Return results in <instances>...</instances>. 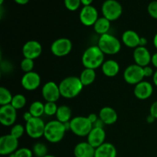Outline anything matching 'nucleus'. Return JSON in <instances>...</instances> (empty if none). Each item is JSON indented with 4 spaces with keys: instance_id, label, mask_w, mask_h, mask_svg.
I'll list each match as a JSON object with an SVG mask.
<instances>
[{
    "instance_id": "nucleus-1",
    "label": "nucleus",
    "mask_w": 157,
    "mask_h": 157,
    "mask_svg": "<svg viewBox=\"0 0 157 157\" xmlns=\"http://www.w3.org/2000/svg\"><path fill=\"white\" fill-rule=\"evenodd\" d=\"M81 61L84 68L95 69L101 67L104 64V54L98 45H93L87 48L84 52Z\"/></svg>"
},
{
    "instance_id": "nucleus-2",
    "label": "nucleus",
    "mask_w": 157,
    "mask_h": 157,
    "mask_svg": "<svg viewBox=\"0 0 157 157\" xmlns=\"http://www.w3.org/2000/svg\"><path fill=\"white\" fill-rule=\"evenodd\" d=\"M58 85L61 97L66 99L76 98L84 87L80 78L75 76H70L64 78Z\"/></svg>"
},
{
    "instance_id": "nucleus-3",
    "label": "nucleus",
    "mask_w": 157,
    "mask_h": 157,
    "mask_svg": "<svg viewBox=\"0 0 157 157\" xmlns=\"http://www.w3.org/2000/svg\"><path fill=\"white\" fill-rule=\"evenodd\" d=\"M66 131L67 129L64 124L57 120L51 121L46 124L44 136L48 142L57 144L62 140Z\"/></svg>"
},
{
    "instance_id": "nucleus-4",
    "label": "nucleus",
    "mask_w": 157,
    "mask_h": 157,
    "mask_svg": "<svg viewBox=\"0 0 157 157\" xmlns=\"http://www.w3.org/2000/svg\"><path fill=\"white\" fill-rule=\"evenodd\" d=\"M98 46L104 55H117L121 49V42L114 35L104 34L100 36Z\"/></svg>"
},
{
    "instance_id": "nucleus-5",
    "label": "nucleus",
    "mask_w": 157,
    "mask_h": 157,
    "mask_svg": "<svg viewBox=\"0 0 157 157\" xmlns=\"http://www.w3.org/2000/svg\"><path fill=\"white\" fill-rule=\"evenodd\" d=\"M92 128L93 124L90 123L87 117H75L70 121V130L74 134L80 137L87 136Z\"/></svg>"
},
{
    "instance_id": "nucleus-6",
    "label": "nucleus",
    "mask_w": 157,
    "mask_h": 157,
    "mask_svg": "<svg viewBox=\"0 0 157 157\" xmlns=\"http://www.w3.org/2000/svg\"><path fill=\"white\" fill-rule=\"evenodd\" d=\"M101 11L104 18L109 21H115L121 16L123 7L117 0H106L102 5Z\"/></svg>"
},
{
    "instance_id": "nucleus-7",
    "label": "nucleus",
    "mask_w": 157,
    "mask_h": 157,
    "mask_svg": "<svg viewBox=\"0 0 157 157\" xmlns=\"http://www.w3.org/2000/svg\"><path fill=\"white\" fill-rule=\"evenodd\" d=\"M46 124L41 117H32L25 124V132L29 137L38 139L44 136Z\"/></svg>"
},
{
    "instance_id": "nucleus-8",
    "label": "nucleus",
    "mask_w": 157,
    "mask_h": 157,
    "mask_svg": "<svg viewBox=\"0 0 157 157\" xmlns=\"http://www.w3.org/2000/svg\"><path fill=\"white\" fill-rule=\"evenodd\" d=\"M145 78L144 73V67L136 64L128 66L124 70V78L126 82L132 85H136L140 82L144 81Z\"/></svg>"
},
{
    "instance_id": "nucleus-9",
    "label": "nucleus",
    "mask_w": 157,
    "mask_h": 157,
    "mask_svg": "<svg viewBox=\"0 0 157 157\" xmlns=\"http://www.w3.org/2000/svg\"><path fill=\"white\" fill-rule=\"evenodd\" d=\"M72 50V42L67 38H60L52 42L51 45V52L55 56H67Z\"/></svg>"
},
{
    "instance_id": "nucleus-10",
    "label": "nucleus",
    "mask_w": 157,
    "mask_h": 157,
    "mask_svg": "<svg viewBox=\"0 0 157 157\" xmlns=\"http://www.w3.org/2000/svg\"><path fill=\"white\" fill-rule=\"evenodd\" d=\"M18 147V140L9 134L4 135L0 138V154L7 156L15 153Z\"/></svg>"
},
{
    "instance_id": "nucleus-11",
    "label": "nucleus",
    "mask_w": 157,
    "mask_h": 157,
    "mask_svg": "<svg viewBox=\"0 0 157 157\" xmlns=\"http://www.w3.org/2000/svg\"><path fill=\"white\" fill-rule=\"evenodd\" d=\"M41 94L46 102L56 103V101L61 96L59 85L54 81H48V82L45 83L43 85Z\"/></svg>"
},
{
    "instance_id": "nucleus-12",
    "label": "nucleus",
    "mask_w": 157,
    "mask_h": 157,
    "mask_svg": "<svg viewBox=\"0 0 157 157\" xmlns=\"http://www.w3.org/2000/svg\"><path fill=\"white\" fill-rule=\"evenodd\" d=\"M17 118V110L11 104L0 107V123L5 127H11Z\"/></svg>"
},
{
    "instance_id": "nucleus-13",
    "label": "nucleus",
    "mask_w": 157,
    "mask_h": 157,
    "mask_svg": "<svg viewBox=\"0 0 157 157\" xmlns=\"http://www.w3.org/2000/svg\"><path fill=\"white\" fill-rule=\"evenodd\" d=\"M80 21L84 25L94 26L98 19V12L95 7L92 6H84L80 12Z\"/></svg>"
},
{
    "instance_id": "nucleus-14",
    "label": "nucleus",
    "mask_w": 157,
    "mask_h": 157,
    "mask_svg": "<svg viewBox=\"0 0 157 157\" xmlns=\"http://www.w3.org/2000/svg\"><path fill=\"white\" fill-rule=\"evenodd\" d=\"M42 46L38 41L31 40L25 43L22 47V55L24 58L35 60L42 53Z\"/></svg>"
},
{
    "instance_id": "nucleus-15",
    "label": "nucleus",
    "mask_w": 157,
    "mask_h": 157,
    "mask_svg": "<svg viewBox=\"0 0 157 157\" xmlns=\"http://www.w3.org/2000/svg\"><path fill=\"white\" fill-rule=\"evenodd\" d=\"M21 84L25 90L32 91L38 88L41 84V77L37 72L25 73L21 80Z\"/></svg>"
},
{
    "instance_id": "nucleus-16",
    "label": "nucleus",
    "mask_w": 157,
    "mask_h": 157,
    "mask_svg": "<svg viewBox=\"0 0 157 157\" xmlns=\"http://www.w3.org/2000/svg\"><path fill=\"white\" fill-rule=\"evenodd\" d=\"M87 137V143L96 149L105 143L106 132L104 128L93 127Z\"/></svg>"
},
{
    "instance_id": "nucleus-17",
    "label": "nucleus",
    "mask_w": 157,
    "mask_h": 157,
    "mask_svg": "<svg viewBox=\"0 0 157 157\" xmlns=\"http://www.w3.org/2000/svg\"><path fill=\"white\" fill-rule=\"evenodd\" d=\"M133 59L135 64L144 67L148 66L149 64L151 62L152 55H150V52L147 48L139 46L133 51Z\"/></svg>"
},
{
    "instance_id": "nucleus-18",
    "label": "nucleus",
    "mask_w": 157,
    "mask_h": 157,
    "mask_svg": "<svg viewBox=\"0 0 157 157\" xmlns=\"http://www.w3.org/2000/svg\"><path fill=\"white\" fill-rule=\"evenodd\" d=\"M135 97L139 100H147L152 96L153 93V87L148 81H143L135 85L133 90Z\"/></svg>"
},
{
    "instance_id": "nucleus-19",
    "label": "nucleus",
    "mask_w": 157,
    "mask_h": 157,
    "mask_svg": "<svg viewBox=\"0 0 157 157\" xmlns=\"http://www.w3.org/2000/svg\"><path fill=\"white\" fill-rule=\"evenodd\" d=\"M99 118L105 125H112L117 121L118 115L113 108L110 107H104L100 110Z\"/></svg>"
},
{
    "instance_id": "nucleus-20",
    "label": "nucleus",
    "mask_w": 157,
    "mask_h": 157,
    "mask_svg": "<svg viewBox=\"0 0 157 157\" xmlns=\"http://www.w3.org/2000/svg\"><path fill=\"white\" fill-rule=\"evenodd\" d=\"M74 154L75 157H94L95 148L89 143L81 142L75 146Z\"/></svg>"
},
{
    "instance_id": "nucleus-21",
    "label": "nucleus",
    "mask_w": 157,
    "mask_h": 157,
    "mask_svg": "<svg viewBox=\"0 0 157 157\" xmlns=\"http://www.w3.org/2000/svg\"><path fill=\"white\" fill-rule=\"evenodd\" d=\"M140 36L135 31L127 30L123 33L122 41L127 47L136 48L139 47Z\"/></svg>"
},
{
    "instance_id": "nucleus-22",
    "label": "nucleus",
    "mask_w": 157,
    "mask_h": 157,
    "mask_svg": "<svg viewBox=\"0 0 157 157\" xmlns=\"http://www.w3.org/2000/svg\"><path fill=\"white\" fill-rule=\"evenodd\" d=\"M117 149L110 143H104L95 149L94 157H117Z\"/></svg>"
},
{
    "instance_id": "nucleus-23",
    "label": "nucleus",
    "mask_w": 157,
    "mask_h": 157,
    "mask_svg": "<svg viewBox=\"0 0 157 157\" xmlns=\"http://www.w3.org/2000/svg\"><path fill=\"white\" fill-rule=\"evenodd\" d=\"M103 74L108 78L117 76L120 71V65L116 61L113 59L107 60L101 66Z\"/></svg>"
},
{
    "instance_id": "nucleus-24",
    "label": "nucleus",
    "mask_w": 157,
    "mask_h": 157,
    "mask_svg": "<svg viewBox=\"0 0 157 157\" xmlns=\"http://www.w3.org/2000/svg\"><path fill=\"white\" fill-rule=\"evenodd\" d=\"M110 29V21H109L107 18H104V16L98 18L95 24L94 25V29L95 32L101 35L108 33Z\"/></svg>"
},
{
    "instance_id": "nucleus-25",
    "label": "nucleus",
    "mask_w": 157,
    "mask_h": 157,
    "mask_svg": "<svg viewBox=\"0 0 157 157\" xmlns=\"http://www.w3.org/2000/svg\"><path fill=\"white\" fill-rule=\"evenodd\" d=\"M57 121L65 124V123L70 122L71 118V110L68 106L61 105L59 106L55 114Z\"/></svg>"
},
{
    "instance_id": "nucleus-26",
    "label": "nucleus",
    "mask_w": 157,
    "mask_h": 157,
    "mask_svg": "<svg viewBox=\"0 0 157 157\" xmlns=\"http://www.w3.org/2000/svg\"><path fill=\"white\" fill-rule=\"evenodd\" d=\"M95 79H96V72L94 69L84 68L80 75V80L84 87L93 84Z\"/></svg>"
},
{
    "instance_id": "nucleus-27",
    "label": "nucleus",
    "mask_w": 157,
    "mask_h": 157,
    "mask_svg": "<svg viewBox=\"0 0 157 157\" xmlns=\"http://www.w3.org/2000/svg\"><path fill=\"white\" fill-rule=\"evenodd\" d=\"M29 112L34 117H41L44 114V104L41 101H34L30 105Z\"/></svg>"
},
{
    "instance_id": "nucleus-28",
    "label": "nucleus",
    "mask_w": 157,
    "mask_h": 157,
    "mask_svg": "<svg viewBox=\"0 0 157 157\" xmlns=\"http://www.w3.org/2000/svg\"><path fill=\"white\" fill-rule=\"evenodd\" d=\"M13 96L6 87H0V105L4 106L11 104Z\"/></svg>"
},
{
    "instance_id": "nucleus-29",
    "label": "nucleus",
    "mask_w": 157,
    "mask_h": 157,
    "mask_svg": "<svg viewBox=\"0 0 157 157\" xmlns=\"http://www.w3.org/2000/svg\"><path fill=\"white\" fill-rule=\"evenodd\" d=\"M26 104V98L23 94H18L13 96L11 105L16 110H20L23 108Z\"/></svg>"
},
{
    "instance_id": "nucleus-30",
    "label": "nucleus",
    "mask_w": 157,
    "mask_h": 157,
    "mask_svg": "<svg viewBox=\"0 0 157 157\" xmlns=\"http://www.w3.org/2000/svg\"><path fill=\"white\" fill-rule=\"evenodd\" d=\"M33 154L37 157H44L48 155V148L42 143H36L32 147Z\"/></svg>"
},
{
    "instance_id": "nucleus-31",
    "label": "nucleus",
    "mask_w": 157,
    "mask_h": 157,
    "mask_svg": "<svg viewBox=\"0 0 157 157\" xmlns=\"http://www.w3.org/2000/svg\"><path fill=\"white\" fill-rule=\"evenodd\" d=\"M33 155L32 150L27 147H22L18 149L15 153L9 155V157H32Z\"/></svg>"
},
{
    "instance_id": "nucleus-32",
    "label": "nucleus",
    "mask_w": 157,
    "mask_h": 157,
    "mask_svg": "<svg viewBox=\"0 0 157 157\" xmlns=\"http://www.w3.org/2000/svg\"><path fill=\"white\" fill-rule=\"evenodd\" d=\"M25 132V127H23L21 124H15L12 126L10 130V134L16 139H19L23 136L24 133Z\"/></svg>"
},
{
    "instance_id": "nucleus-33",
    "label": "nucleus",
    "mask_w": 157,
    "mask_h": 157,
    "mask_svg": "<svg viewBox=\"0 0 157 157\" xmlns=\"http://www.w3.org/2000/svg\"><path fill=\"white\" fill-rule=\"evenodd\" d=\"M20 66H21V69L25 73H29V72L33 71L34 66H35L34 60L24 58V59L21 61Z\"/></svg>"
},
{
    "instance_id": "nucleus-34",
    "label": "nucleus",
    "mask_w": 157,
    "mask_h": 157,
    "mask_svg": "<svg viewBox=\"0 0 157 157\" xmlns=\"http://www.w3.org/2000/svg\"><path fill=\"white\" fill-rule=\"evenodd\" d=\"M58 107L55 102H46L44 104V114L47 116H54L56 114Z\"/></svg>"
},
{
    "instance_id": "nucleus-35",
    "label": "nucleus",
    "mask_w": 157,
    "mask_h": 157,
    "mask_svg": "<svg viewBox=\"0 0 157 157\" xmlns=\"http://www.w3.org/2000/svg\"><path fill=\"white\" fill-rule=\"evenodd\" d=\"M64 6L69 11H76L81 5V0H64Z\"/></svg>"
},
{
    "instance_id": "nucleus-36",
    "label": "nucleus",
    "mask_w": 157,
    "mask_h": 157,
    "mask_svg": "<svg viewBox=\"0 0 157 157\" xmlns=\"http://www.w3.org/2000/svg\"><path fill=\"white\" fill-rule=\"evenodd\" d=\"M147 11L152 18L157 19V1H153L148 5Z\"/></svg>"
},
{
    "instance_id": "nucleus-37",
    "label": "nucleus",
    "mask_w": 157,
    "mask_h": 157,
    "mask_svg": "<svg viewBox=\"0 0 157 157\" xmlns=\"http://www.w3.org/2000/svg\"><path fill=\"white\" fill-rule=\"evenodd\" d=\"M150 114L152 117H153L155 119H157V101L153 102L152 105L150 106Z\"/></svg>"
},
{
    "instance_id": "nucleus-38",
    "label": "nucleus",
    "mask_w": 157,
    "mask_h": 157,
    "mask_svg": "<svg viewBox=\"0 0 157 157\" xmlns=\"http://www.w3.org/2000/svg\"><path fill=\"white\" fill-rule=\"evenodd\" d=\"M144 76L146 77H151L153 76L154 75V72H153V68L150 66H146V67H144Z\"/></svg>"
},
{
    "instance_id": "nucleus-39",
    "label": "nucleus",
    "mask_w": 157,
    "mask_h": 157,
    "mask_svg": "<svg viewBox=\"0 0 157 157\" xmlns=\"http://www.w3.org/2000/svg\"><path fill=\"white\" fill-rule=\"evenodd\" d=\"M87 118H88V120L90 121V123H91L93 125L98 121V120L99 119V117H98V116L96 113H90V114L88 115V117H87Z\"/></svg>"
},
{
    "instance_id": "nucleus-40",
    "label": "nucleus",
    "mask_w": 157,
    "mask_h": 157,
    "mask_svg": "<svg viewBox=\"0 0 157 157\" xmlns=\"http://www.w3.org/2000/svg\"><path fill=\"white\" fill-rule=\"evenodd\" d=\"M32 117H32V115L31 114V113L29 111L25 112V113L23 114V119L25 120V122H28V121H29V120L32 119Z\"/></svg>"
},
{
    "instance_id": "nucleus-41",
    "label": "nucleus",
    "mask_w": 157,
    "mask_h": 157,
    "mask_svg": "<svg viewBox=\"0 0 157 157\" xmlns=\"http://www.w3.org/2000/svg\"><path fill=\"white\" fill-rule=\"evenodd\" d=\"M104 125H105V124H104V122H103V121L99 118V119L98 120V121H97V122L94 124L93 127H100V128H104Z\"/></svg>"
},
{
    "instance_id": "nucleus-42",
    "label": "nucleus",
    "mask_w": 157,
    "mask_h": 157,
    "mask_svg": "<svg viewBox=\"0 0 157 157\" xmlns=\"http://www.w3.org/2000/svg\"><path fill=\"white\" fill-rule=\"evenodd\" d=\"M147 43H148V41H147V39L145 38V37H140L139 46H141V47H146Z\"/></svg>"
},
{
    "instance_id": "nucleus-43",
    "label": "nucleus",
    "mask_w": 157,
    "mask_h": 157,
    "mask_svg": "<svg viewBox=\"0 0 157 157\" xmlns=\"http://www.w3.org/2000/svg\"><path fill=\"white\" fill-rule=\"evenodd\" d=\"M151 63L156 68H157V52H156L153 55H152Z\"/></svg>"
},
{
    "instance_id": "nucleus-44",
    "label": "nucleus",
    "mask_w": 157,
    "mask_h": 157,
    "mask_svg": "<svg viewBox=\"0 0 157 157\" xmlns=\"http://www.w3.org/2000/svg\"><path fill=\"white\" fill-rule=\"evenodd\" d=\"M93 1H94V0H81V4H82L84 6H91Z\"/></svg>"
},
{
    "instance_id": "nucleus-45",
    "label": "nucleus",
    "mask_w": 157,
    "mask_h": 157,
    "mask_svg": "<svg viewBox=\"0 0 157 157\" xmlns=\"http://www.w3.org/2000/svg\"><path fill=\"white\" fill-rule=\"evenodd\" d=\"M18 5H25L29 2V0H14Z\"/></svg>"
},
{
    "instance_id": "nucleus-46",
    "label": "nucleus",
    "mask_w": 157,
    "mask_h": 157,
    "mask_svg": "<svg viewBox=\"0 0 157 157\" xmlns=\"http://www.w3.org/2000/svg\"><path fill=\"white\" fill-rule=\"evenodd\" d=\"M153 84L157 87V71L156 72H154V75L153 76Z\"/></svg>"
},
{
    "instance_id": "nucleus-47",
    "label": "nucleus",
    "mask_w": 157,
    "mask_h": 157,
    "mask_svg": "<svg viewBox=\"0 0 157 157\" xmlns=\"http://www.w3.org/2000/svg\"><path fill=\"white\" fill-rule=\"evenodd\" d=\"M147 122H148V123H150H150H153V121H155V118L153 117H152L151 115L150 114V115H149L148 117H147Z\"/></svg>"
},
{
    "instance_id": "nucleus-48",
    "label": "nucleus",
    "mask_w": 157,
    "mask_h": 157,
    "mask_svg": "<svg viewBox=\"0 0 157 157\" xmlns=\"http://www.w3.org/2000/svg\"><path fill=\"white\" fill-rule=\"evenodd\" d=\"M153 44H154L155 48L157 49V32L156 35H154V38H153Z\"/></svg>"
},
{
    "instance_id": "nucleus-49",
    "label": "nucleus",
    "mask_w": 157,
    "mask_h": 157,
    "mask_svg": "<svg viewBox=\"0 0 157 157\" xmlns=\"http://www.w3.org/2000/svg\"><path fill=\"white\" fill-rule=\"evenodd\" d=\"M44 157H56V156H53V155H49V154H48L47 156H44Z\"/></svg>"
},
{
    "instance_id": "nucleus-50",
    "label": "nucleus",
    "mask_w": 157,
    "mask_h": 157,
    "mask_svg": "<svg viewBox=\"0 0 157 157\" xmlns=\"http://www.w3.org/2000/svg\"><path fill=\"white\" fill-rule=\"evenodd\" d=\"M3 2H4V0H0V5H2Z\"/></svg>"
}]
</instances>
